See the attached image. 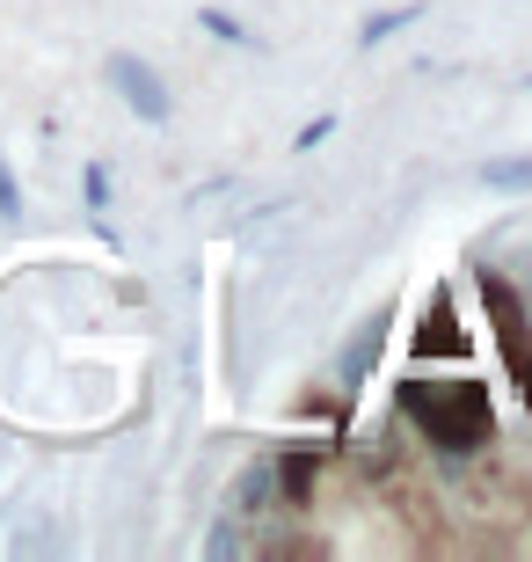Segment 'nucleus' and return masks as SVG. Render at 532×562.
Segmentation results:
<instances>
[{
    "label": "nucleus",
    "instance_id": "ddd939ff",
    "mask_svg": "<svg viewBox=\"0 0 532 562\" xmlns=\"http://www.w3.org/2000/svg\"><path fill=\"white\" fill-rule=\"evenodd\" d=\"M328 132H336V117H314V125H307V132H299V154H314V146H321V139H328Z\"/></svg>",
    "mask_w": 532,
    "mask_h": 562
},
{
    "label": "nucleus",
    "instance_id": "39448f33",
    "mask_svg": "<svg viewBox=\"0 0 532 562\" xmlns=\"http://www.w3.org/2000/svg\"><path fill=\"white\" fill-rule=\"evenodd\" d=\"M380 351H387V314H372V322H358V336H350V351H343V395H358V387L372 380Z\"/></svg>",
    "mask_w": 532,
    "mask_h": 562
},
{
    "label": "nucleus",
    "instance_id": "1a4fd4ad",
    "mask_svg": "<svg viewBox=\"0 0 532 562\" xmlns=\"http://www.w3.org/2000/svg\"><path fill=\"white\" fill-rule=\"evenodd\" d=\"M81 183H88V212H95V227H103V241H117V234H110V176H103L95 161H88V176H81Z\"/></svg>",
    "mask_w": 532,
    "mask_h": 562
},
{
    "label": "nucleus",
    "instance_id": "6e6552de",
    "mask_svg": "<svg viewBox=\"0 0 532 562\" xmlns=\"http://www.w3.org/2000/svg\"><path fill=\"white\" fill-rule=\"evenodd\" d=\"M489 190H532V154H511V161H489L482 168Z\"/></svg>",
    "mask_w": 532,
    "mask_h": 562
},
{
    "label": "nucleus",
    "instance_id": "f257e3e1",
    "mask_svg": "<svg viewBox=\"0 0 532 562\" xmlns=\"http://www.w3.org/2000/svg\"><path fill=\"white\" fill-rule=\"evenodd\" d=\"M401 417L445 446V453H474L496 438V409H489V387L482 380H409L401 387Z\"/></svg>",
    "mask_w": 532,
    "mask_h": 562
},
{
    "label": "nucleus",
    "instance_id": "9d476101",
    "mask_svg": "<svg viewBox=\"0 0 532 562\" xmlns=\"http://www.w3.org/2000/svg\"><path fill=\"white\" fill-rule=\"evenodd\" d=\"M197 22H205V30H212V37H219V44H256V37H248V30H241V22L226 15V8H205V15H197Z\"/></svg>",
    "mask_w": 532,
    "mask_h": 562
},
{
    "label": "nucleus",
    "instance_id": "f8f14e48",
    "mask_svg": "<svg viewBox=\"0 0 532 562\" xmlns=\"http://www.w3.org/2000/svg\"><path fill=\"white\" fill-rule=\"evenodd\" d=\"M0 220H22V190H15V168L0 154Z\"/></svg>",
    "mask_w": 532,
    "mask_h": 562
},
{
    "label": "nucleus",
    "instance_id": "7ed1b4c3",
    "mask_svg": "<svg viewBox=\"0 0 532 562\" xmlns=\"http://www.w3.org/2000/svg\"><path fill=\"white\" fill-rule=\"evenodd\" d=\"M103 74H110V88H117L124 103H132V117H146V125H168V110H176V103H168L161 74H154L146 59H132V52H110Z\"/></svg>",
    "mask_w": 532,
    "mask_h": 562
},
{
    "label": "nucleus",
    "instance_id": "f03ea898",
    "mask_svg": "<svg viewBox=\"0 0 532 562\" xmlns=\"http://www.w3.org/2000/svg\"><path fill=\"white\" fill-rule=\"evenodd\" d=\"M482 300H489V314H496V344H503V366H511L518 395H525V409H532V329H525V307H518V292L503 285V278H489V271H482Z\"/></svg>",
    "mask_w": 532,
    "mask_h": 562
},
{
    "label": "nucleus",
    "instance_id": "423d86ee",
    "mask_svg": "<svg viewBox=\"0 0 532 562\" xmlns=\"http://www.w3.org/2000/svg\"><path fill=\"white\" fill-rule=\"evenodd\" d=\"M270 490H278V468H270V460H256V468H241V482H234V504H226V512H263Z\"/></svg>",
    "mask_w": 532,
    "mask_h": 562
},
{
    "label": "nucleus",
    "instance_id": "0eeeda50",
    "mask_svg": "<svg viewBox=\"0 0 532 562\" xmlns=\"http://www.w3.org/2000/svg\"><path fill=\"white\" fill-rule=\"evenodd\" d=\"M409 22H423V0H401V8H387V15H372L358 44H387L394 30H409Z\"/></svg>",
    "mask_w": 532,
    "mask_h": 562
},
{
    "label": "nucleus",
    "instance_id": "20e7f679",
    "mask_svg": "<svg viewBox=\"0 0 532 562\" xmlns=\"http://www.w3.org/2000/svg\"><path fill=\"white\" fill-rule=\"evenodd\" d=\"M416 351H423V358H467V351H474V336L460 329V322H452L445 292H438V300L423 307V329H416Z\"/></svg>",
    "mask_w": 532,
    "mask_h": 562
},
{
    "label": "nucleus",
    "instance_id": "9b49d317",
    "mask_svg": "<svg viewBox=\"0 0 532 562\" xmlns=\"http://www.w3.org/2000/svg\"><path fill=\"white\" fill-rule=\"evenodd\" d=\"M307 482H314V453H292L285 460V497L299 504V497H307Z\"/></svg>",
    "mask_w": 532,
    "mask_h": 562
}]
</instances>
